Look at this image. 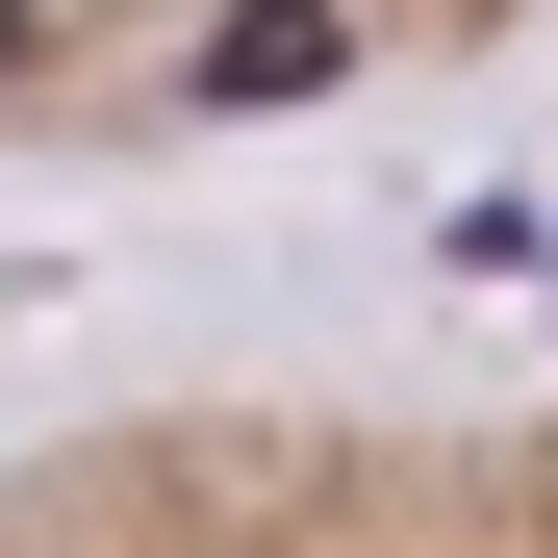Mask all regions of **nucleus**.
<instances>
[{"label":"nucleus","instance_id":"obj_1","mask_svg":"<svg viewBox=\"0 0 558 558\" xmlns=\"http://www.w3.org/2000/svg\"><path fill=\"white\" fill-rule=\"evenodd\" d=\"M0 558H558V407H102L0 457Z\"/></svg>","mask_w":558,"mask_h":558},{"label":"nucleus","instance_id":"obj_2","mask_svg":"<svg viewBox=\"0 0 558 558\" xmlns=\"http://www.w3.org/2000/svg\"><path fill=\"white\" fill-rule=\"evenodd\" d=\"M533 0H0V153H204V128H305L355 76L508 51Z\"/></svg>","mask_w":558,"mask_h":558}]
</instances>
